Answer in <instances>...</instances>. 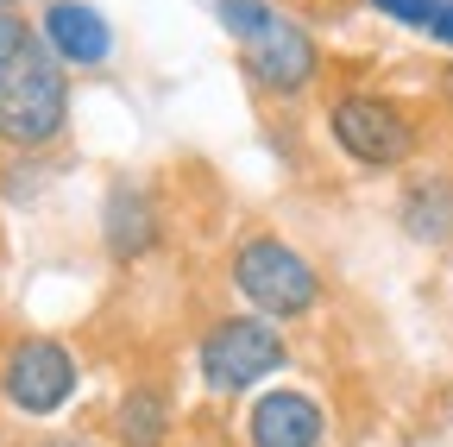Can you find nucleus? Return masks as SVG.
<instances>
[{
    "label": "nucleus",
    "mask_w": 453,
    "mask_h": 447,
    "mask_svg": "<svg viewBox=\"0 0 453 447\" xmlns=\"http://www.w3.org/2000/svg\"><path fill=\"white\" fill-rule=\"evenodd\" d=\"M70 127V76L26 19L19 0H0V139L38 151Z\"/></svg>",
    "instance_id": "f257e3e1"
},
{
    "label": "nucleus",
    "mask_w": 453,
    "mask_h": 447,
    "mask_svg": "<svg viewBox=\"0 0 453 447\" xmlns=\"http://www.w3.org/2000/svg\"><path fill=\"white\" fill-rule=\"evenodd\" d=\"M214 19L220 32L240 44V64L246 76L277 95V101H296L315 76H321V44L303 19H290L271 0H214Z\"/></svg>",
    "instance_id": "f03ea898"
},
{
    "label": "nucleus",
    "mask_w": 453,
    "mask_h": 447,
    "mask_svg": "<svg viewBox=\"0 0 453 447\" xmlns=\"http://www.w3.org/2000/svg\"><path fill=\"white\" fill-rule=\"evenodd\" d=\"M234 290L277 328V321H303L321 303V271L277 234H246L234 246Z\"/></svg>",
    "instance_id": "7ed1b4c3"
},
{
    "label": "nucleus",
    "mask_w": 453,
    "mask_h": 447,
    "mask_svg": "<svg viewBox=\"0 0 453 447\" xmlns=\"http://www.w3.org/2000/svg\"><path fill=\"white\" fill-rule=\"evenodd\" d=\"M283 366H290V347L265 315H220L196 347V372L214 397H240V390L265 384Z\"/></svg>",
    "instance_id": "20e7f679"
},
{
    "label": "nucleus",
    "mask_w": 453,
    "mask_h": 447,
    "mask_svg": "<svg viewBox=\"0 0 453 447\" xmlns=\"http://www.w3.org/2000/svg\"><path fill=\"white\" fill-rule=\"evenodd\" d=\"M327 133L353 164H365V171H396V164H410V151H416V120L390 95H372V89L340 95L327 107Z\"/></svg>",
    "instance_id": "39448f33"
},
{
    "label": "nucleus",
    "mask_w": 453,
    "mask_h": 447,
    "mask_svg": "<svg viewBox=\"0 0 453 447\" xmlns=\"http://www.w3.org/2000/svg\"><path fill=\"white\" fill-rule=\"evenodd\" d=\"M82 384V366L64 341H50V334H26V341L7 347L0 359V397H7L19 416H57Z\"/></svg>",
    "instance_id": "423d86ee"
},
{
    "label": "nucleus",
    "mask_w": 453,
    "mask_h": 447,
    "mask_svg": "<svg viewBox=\"0 0 453 447\" xmlns=\"http://www.w3.org/2000/svg\"><path fill=\"white\" fill-rule=\"evenodd\" d=\"M38 38L50 44V58L64 70H101L113 58V26H107V13L88 7V0H44Z\"/></svg>",
    "instance_id": "0eeeda50"
},
{
    "label": "nucleus",
    "mask_w": 453,
    "mask_h": 447,
    "mask_svg": "<svg viewBox=\"0 0 453 447\" xmlns=\"http://www.w3.org/2000/svg\"><path fill=\"white\" fill-rule=\"evenodd\" d=\"M327 410L309 390H265L246 410V447H321Z\"/></svg>",
    "instance_id": "6e6552de"
},
{
    "label": "nucleus",
    "mask_w": 453,
    "mask_h": 447,
    "mask_svg": "<svg viewBox=\"0 0 453 447\" xmlns=\"http://www.w3.org/2000/svg\"><path fill=\"white\" fill-rule=\"evenodd\" d=\"M101 240H107V252L120 258V265H139V258L157 246V202H151V189H145V183L120 177V183L107 189V208H101Z\"/></svg>",
    "instance_id": "1a4fd4ad"
},
{
    "label": "nucleus",
    "mask_w": 453,
    "mask_h": 447,
    "mask_svg": "<svg viewBox=\"0 0 453 447\" xmlns=\"http://www.w3.org/2000/svg\"><path fill=\"white\" fill-rule=\"evenodd\" d=\"M396 220L403 234L422 246H447L453 240V177L447 171H416L396 196Z\"/></svg>",
    "instance_id": "9d476101"
},
{
    "label": "nucleus",
    "mask_w": 453,
    "mask_h": 447,
    "mask_svg": "<svg viewBox=\"0 0 453 447\" xmlns=\"http://www.w3.org/2000/svg\"><path fill=\"white\" fill-rule=\"evenodd\" d=\"M113 441L120 447H164L170 441V397L164 384H133L113 404Z\"/></svg>",
    "instance_id": "9b49d317"
},
{
    "label": "nucleus",
    "mask_w": 453,
    "mask_h": 447,
    "mask_svg": "<svg viewBox=\"0 0 453 447\" xmlns=\"http://www.w3.org/2000/svg\"><path fill=\"white\" fill-rule=\"evenodd\" d=\"M372 13H384V19H396V26L428 32V19L441 13V0H372Z\"/></svg>",
    "instance_id": "f8f14e48"
},
{
    "label": "nucleus",
    "mask_w": 453,
    "mask_h": 447,
    "mask_svg": "<svg viewBox=\"0 0 453 447\" xmlns=\"http://www.w3.org/2000/svg\"><path fill=\"white\" fill-rule=\"evenodd\" d=\"M428 38L434 44H453V0H441V13L428 19Z\"/></svg>",
    "instance_id": "ddd939ff"
},
{
    "label": "nucleus",
    "mask_w": 453,
    "mask_h": 447,
    "mask_svg": "<svg viewBox=\"0 0 453 447\" xmlns=\"http://www.w3.org/2000/svg\"><path fill=\"white\" fill-rule=\"evenodd\" d=\"M38 447H101V441H82V435H44Z\"/></svg>",
    "instance_id": "4468645a"
},
{
    "label": "nucleus",
    "mask_w": 453,
    "mask_h": 447,
    "mask_svg": "<svg viewBox=\"0 0 453 447\" xmlns=\"http://www.w3.org/2000/svg\"><path fill=\"white\" fill-rule=\"evenodd\" d=\"M441 95H447V101H453V70H447V76H441Z\"/></svg>",
    "instance_id": "2eb2a0df"
}]
</instances>
